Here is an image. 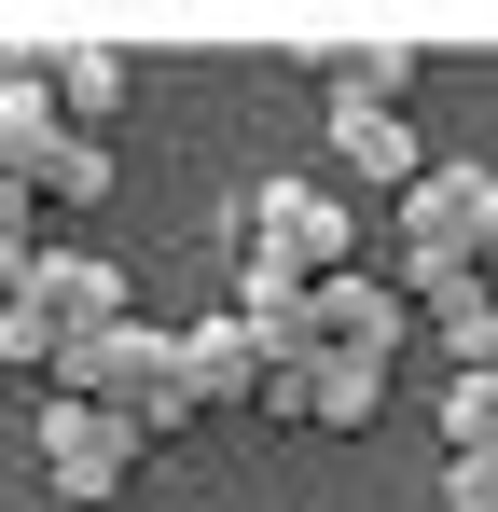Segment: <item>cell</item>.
Wrapping results in <instances>:
<instances>
[{"mask_svg":"<svg viewBox=\"0 0 498 512\" xmlns=\"http://www.w3.org/2000/svg\"><path fill=\"white\" fill-rule=\"evenodd\" d=\"M42 402H97V416H125L139 443L194 429V388H180V333H153V319L70 333V360H56V388H42Z\"/></svg>","mask_w":498,"mask_h":512,"instance_id":"cell-1","label":"cell"},{"mask_svg":"<svg viewBox=\"0 0 498 512\" xmlns=\"http://www.w3.org/2000/svg\"><path fill=\"white\" fill-rule=\"evenodd\" d=\"M236 263L291 277V291H319V277L360 263V208H346L332 180H263V194H249V222H236Z\"/></svg>","mask_w":498,"mask_h":512,"instance_id":"cell-2","label":"cell"},{"mask_svg":"<svg viewBox=\"0 0 498 512\" xmlns=\"http://www.w3.org/2000/svg\"><path fill=\"white\" fill-rule=\"evenodd\" d=\"M28 429H42V485H56L70 512L125 499V485H139V457H153L139 429H125V416H97V402H42Z\"/></svg>","mask_w":498,"mask_h":512,"instance_id":"cell-3","label":"cell"},{"mask_svg":"<svg viewBox=\"0 0 498 512\" xmlns=\"http://www.w3.org/2000/svg\"><path fill=\"white\" fill-rule=\"evenodd\" d=\"M305 346H319V360H360V374H388V360L415 346V305L374 277V263H346V277L305 291Z\"/></svg>","mask_w":498,"mask_h":512,"instance_id":"cell-4","label":"cell"},{"mask_svg":"<svg viewBox=\"0 0 498 512\" xmlns=\"http://www.w3.org/2000/svg\"><path fill=\"white\" fill-rule=\"evenodd\" d=\"M14 305L56 319V333H111V319H139L125 263H97V250H28V263H14Z\"/></svg>","mask_w":498,"mask_h":512,"instance_id":"cell-5","label":"cell"},{"mask_svg":"<svg viewBox=\"0 0 498 512\" xmlns=\"http://www.w3.org/2000/svg\"><path fill=\"white\" fill-rule=\"evenodd\" d=\"M180 388H194V416H249V402H263V346L236 333V305L180 333Z\"/></svg>","mask_w":498,"mask_h":512,"instance_id":"cell-6","label":"cell"},{"mask_svg":"<svg viewBox=\"0 0 498 512\" xmlns=\"http://www.w3.org/2000/svg\"><path fill=\"white\" fill-rule=\"evenodd\" d=\"M332 153L374 180V194H415V180H429V139H415L402 111H360V97H332Z\"/></svg>","mask_w":498,"mask_h":512,"instance_id":"cell-7","label":"cell"},{"mask_svg":"<svg viewBox=\"0 0 498 512\" xmlns=\"http://www.w3.org/2000/svg\"><path fill=\"white\" fill-rule=\"evenodd\" d=\"M42 97H56L70 139H97V125L125 111V56H111V42H56V56H42Z\"/></svg>","mask_w":498,"mask_h":512,"instance_id":"cell-8","label":"cell"},{"mask_svg":"<svg viewBox=\"0 0 498 512\" xmlns=\"http://www.w3.org/2000/svg\"><path fill=\"white\" fill-rule=\"evenodd\" d=\"M374 416H388V374H360V360L305 374V429H374Z\"/></svg>","mask_w":498,"mask_h":512,"instance_id":"cell-9","label":"cell"},{"mask_svg":"<svg viewBox=\"0 0 498 512\" xmlns=\"http://www.w3.org/2000/svg\"><path fill=\"white\" fill-rule=\"evenodd\" d=\"M443 443L457 471H498V374H443Z\"/></svg>","mask_w":498,"mask_h":512,"instance_id":"cell-10","label":"cell"},{"mask_svg":"<svg viewBox=\"0 0 498 512\" xmlns=\"http://www.w3.org/2000/svg\"><path fill=\"white\" fill-rule=\"evenodd\" d=\"M42 194H56V208H97V194H111V139H70V125H56V139H42Z\"/></svg>","mask_w":498,"mask_h":512,"instance_id":"cell-11","label":"cell"},{"mask_svg":"<svg viewBox=\"0 0 498 512\" xmlns=\"http://www.w3.org/2000/svg\"><path fill=\"white\" fill-rule=\"evenodd\" d=\"M42 139H56V97H42V70H28V84H0V180L42 167Z\"/></svg>","mask_w":498,"mask_h":512,"instance_id":"cell-12","label":"cell"},{"mask_svg":"<svg viewBox=\"0 0 498 512\" xmlns=\"http://www.w3.org/2000/svg\"><path fill=\"white\" fill-rule=\"evenodd\" d=\"M56 360H70V333H56V319H28V305H0V374H28V388H56Z\"/></svg>","mask_w":498,"mask_h":512,"instance_id":"cell-13","label":"cell"},{"mask_svg":"<svg viewBox=\"0 0 498 512\" xmlns=\"http://www.w3.org/2000/svg\"><path fill=\"white\" fill-rule=\"evenodd\" d=\"M28 208H42V180H0V250H28Z\"/></svg>","mask_w":498,"mask_h":512,"instance_id":"cell-14","label":"cell"},{"mask_svg":"<svg viewBox=\"0 0 498 512\" xmlns=\"http://www.w3.org/2000/svg\"><path fill=\"white\" fill-rule=\"evenodd\" d=\"M443 512H498V471H443Z\"/></svg>","mask_w":498,"mask_h":512,"instance_id":"cell-15","label":"cell"},{"mask_svg":"<svg viewBox=\"0 0 498 512\" xmlns=\"http://www.w3.org/2000/svg\"><path fill=\"white\" fill-rule=\"evenodd\" d=\"M14 263H28V250H0V305H14Z\"/></svg>","mask_w":498,"mask_h":512,"instance_id":"cell-16","label":"cell"}]
</instances>
